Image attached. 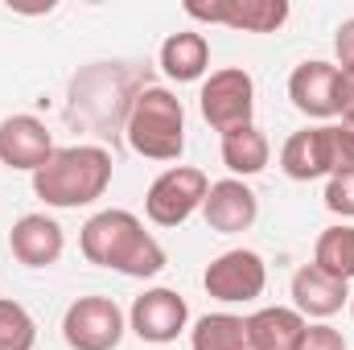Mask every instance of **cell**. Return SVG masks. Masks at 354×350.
<instances>
[{"instance_id":"18","label":"cell","mask_w":354,"mask_h":350,"mask_svg":"<svg viewBox=\"0 0 354 350\" xmlns=\"http://www.w3.org/2000/svg\"><path fill=\"white\" fill-rule=\"evenodd\" d=\"M268 161H272V145H268V136L256 128V124L235 128V132L223 136V165L231 169V177L243 181V177L264 174Z\"/></svg>"},{"instance_id":"15","label":"cell","mask_w":354,"mask_h":350,"mask_svg":"<svg viewBox=\"0 0 354 350\" xmlns=\"http://www.w3.org/2000/svg\"><path fill=\"white\" fill-rule=\"evenodd\" d=\"M8 248L25 268H50L62 260L66 235H62L58 219H50V214H21L8 231Z\"/></svg>"},{"instance_id":"14","label":"cell","mask_w":354,"mask_h":350,"mask_svg":"<svg viewBox=\"0 0 354 350\" xmlns=\"http://www.w3.org/2000/svg\"><path fill=\"white\" fill-rule=\"evenodd\" d=\"M342 305H351V284L322 272L317 264H305L292 272V309L309 322H326L334 313H342Z\"/></svg>"},{"instance_id":"4","label":"cell","mask_w":354,"mask_h":350,"mask_svg":"<svg viewBox=\"0 0 354 350\" xmlns=\"http://www.w3.org/2000/svg\"><path fill=\"white\" fill-rule=\"evenodd\" d=\"M280 169L292 181H317L354 169V132L346 124H317L301 128L280 149Z\"/></svg>"},{"instance_id":"10","label":"cell","mask_w":354,"mask_h":350,"mask_svg":"<svg viewBox=\"0 0 354 350\" xmlns=\"http://www.w3.org/2000/svg\"><path fill=\"white\" fill-rule=\"evenodd\" d=\"M288 0H185V17L243 33H276L288 21Z\"/></svg>"},{"instance_id":"24","label":"cell","mask_w":354,"mask_h":350,"mask_svg":"<svg viewBox=\"0 0 354 350\" xmlns=\"http://www.w3.org/2000/svg\"><path fill=\"white\" fill-rule=\"evenodd\" d=\"M334 54H338V71H354V17H346L334 33Z\"/></svg>"},{"instance_id":"25","label":"cell","mask_w":354,"mask_h":350,"mask_svg":"<svg viewBox=\"0 0 354 350\" xmlns=\"http://www.w3.org/2000/svg\"><path fill=\"white\" fill-rule=\"evenodd\" d=\"M338 116L354 124V71H338Z\"/></svg>"},{"instance_id":"26","label":"cell","mask_w":354,"mask_h":350,"mask_svg":"<svg viewBox=\"0 0 354 350\" xmlns=\"http://www.w3.org/2000/svg\"><path fill=\"white\" fill-rule=\"evenodd\" d=\"M351 313H354V293H351Z\"/></svg>"},{"instance_id":"20","label":"cell","mask_w":354,"mask_h":350,"mask_svg":"<svg viewBox=\"0 0 354 350\" xmlns=\"http://www.w3.org/2000/svg\"><path fill=\"white\" fill-rule=\"evenodd\" d=\"M313 264L338 280H354V223H334L317 235L313 243Z\"/></svg>"},{"instance_id":"21","label":"cell","mask_w":354,"mask_h":350,"mask_svg":"<svg viewBox=\"0 0 354 350\" xmlns=\"http://www.w3.org/2000/svg\"><path fill=\"white\" fill-rule=\"evenodd\" d=\"M37 347V322L33 313L12 301V297H0V350H33Z\"/></svg>"},{"instance_id":"11","label":"cell","mask_w":354,"mask_h":350,"mask_svg":"<svg viewBox=\"0 0 354 350\" xmlns=\"http://www.w3.org/2000/svg\"><path fill=\"white\" fill-rule=\"evenodd\" d=\"M50 157H54V136H50L46 120H37L29 111L0 120V165L4 169L37 174Z\"/></svg>"},{"instance_id":"8","label":"cell","mask_w":354,"mask_h":350,"mask_svg":"<svg viewBox=\"0 0 354 350\" xmlns=\"http://www.w3.org/2000/svg\"><path fill=\"white\" fill-rule=\"evenodd\" d=\"M264 284H268V264L252 248H231V252L214 256L202 272V288L223 305H248V301L264 297Z\"/></svg>"},{"instance_id":"3","label":"cell","mask_w":354,"mask_h":350,"mask_svg":"<svg viewBox=\"0 0 354 350\" xmlns=\"http://www.w3.org/2000/svg\"><path fill=\"white\" fill-rule=\"evenodd\" d=\"M124 136L132 153L149 161H177L185 153V107L169 87H145L124 111Z\"/></svg>"},{"instance_id":"23","label":"cell","mask_w":354,"mask_h":350,"mask_svg":"<svg viewBox=\"0 0 354 350\" xmlns=\"http://www.w3.org/2000/svg\"><path fill=\"white\" fill-rule=\"evenodd\" d=\"M297 350H346V338H342V330H334L330 322H305Z\"/></svg>"},{"instance_id":"12","label":"cell","mask_w":354,"mask_h":350,"mask_svg":"<svg viewBox=\"0 0 354 350\" xmlns=\"http://www.w3.org/2000/svg\"><path fill=\"white\" fill-rule=\"evenodd\" d=\"M202 219L210 231L218 235H239L248 231L256 219H260V198L248 181L239 177H223V181H210V194L202 202Z\"/></svg>"},{"instance_id":"5","label":"cell","mask_w":354,"mask_h":350,"mask_svg":"<svg viewBox=\"0 0 354 350\" xmlns=\"http://www.w3.org/2000/svg\"><path fill=\"white\" fill-rule=\"evenodd\" d=\"M198 107H202V120L214 128V132H235V128H248L256 124V83L243 66H223V71H210V79L202 83L198 95Z\"/></svg>"},{"instance_id":"1","label":"cell","mask_w":354,"mask_h":350,"mask_svg":"<svg viewBox=\"0 0 354 350\" xmlns=\"http://www.w3.org/2000/svg\"><path fill=\"white\" fill-rule=\"evenodd\" d=\"M79 248L91 264L111 268L132 280H153L165 268V248L132 210H99L83 223Z\"/></svg>"},{"instance_id":"17","label":"cell","mask_w":354,"mask_h":350,"mask_svg":"<svg viewBox=\"0 0 354 350\" xmlns=\"http://www.w3.org/2000/svg\"><path fill=\"white\" fill-rule=\"evenodd\" d=\"M301 330H305V317L292 305H264L248 317L252 350H297Z\"/></svg>"},{"instance_id":"22","label":"cell","mask_w":354,"mask_h":350,"mask_svg":"<svg viewBox=\"0 0 354 350\" xmlns=\"http://www.w3.org/2000/svg\"><path fill=\"white\" fill-rule=\"evenodd\" d=\"M326 210L338 214V219H354V169L346 174H334L326 177Z\"/></svg>"},{"instance_id":"6","label":"cell","mask_w":354,"mask_h":350,"mask_svg":"<svg viewBox=\"0 0 354 350\" xmlns=\"http://www.w3.org/2000/svg\"><path fill=\"white\" fill-rule=\"evenodd\" d=\"M210 194V177L198 165H169L145 194V214L153 227H181L189 223Z\"/></svg>"},{"instance_id":"13","label":"cell","mask_w":354,"mask_h":350,"mask_svg":"<svg viewBox=\"0 0 354 350\" xmlns=\"http://www.w3.org/2000/svg\"><path fill=\"white\" fill-rule=\"evenodd\" d=\"M288 99L309 120H334L338 116V66L326 58L301 62L288 75Z\"/></svg>"},{"instance_id":"19","label":"cell","mask_w":354,"mask_h":350,"mask_svg":"<svg viewBox=\"0 0 354 350\" xmlns=\"http://www.w3.org/2000/svg\"><path fill=\"white\" fill-rule=\"evenodd\" d=\"M189 350H252L248 317L239 313H206L189 330Z\"/></svg>"},{"instance_id":"27","label":"cell","mask_w":354,"mask_h":350,"mask_svg":"<svg viewBox=\"0 0 354 350\" xmlns=\"http://www.w3.org/2000/svg\"><path fill=\"white\" fill-rule=\"evenodd\" d=\"M346 128H351V132H354V124H346Z\"/></svg>"},{"instance_id":"7","label":"cell","mask_w":354,"mask_h":350,"mask_svg":"<svg viewBox=\"0 0 354 350\" xmlns=\"http://www.w3.org/2000/svg\"><path fill=\"white\" fill-rule=\"evenodd\" d=\"M124 330L128 317L111 297H79L62 313V338L71 350H115Z\"/></svg>"},{"instance_id":"2","label":"cell","mask_w":354,"mask_h":350,"mask_svg":"<svg viewBox=\"0 0 354 350\" xmlns=\"http://www.w3.org/2000/svg\"><path fill=\"white\" fill-rule=\"evenodd\" d=\"M115 161L103 145H71L54 149V157L33 174V194L54 210H79L107 194Z\"/></svg>"},{"instance_id":"16","label":"cell","mask_w":354,"mask_h":350,"mask_svg":"<svg viewBox=\"0 0 354 350\" xmlns=\"http://www.w3.org/2000/svg\"><path fill=\"white\" fill-rule=\"evenodd\" d=\"M161 71L174 83H198L210 71V42L198 29H177L161 42Z\"/></svg>"},{"instance_id":"9","label":"cell","mask_w":354,"mask_h":350,"mask_svg":"<svg viewBox=\"0 0 354 350\" xmlns=\"http://www.w3.org/2000/svg\"><path fill=\"white\" fill-rule=\"evenodd\" d=\"M185 326H189V305L177 288H145L128 309V330L153 347L177 342V334H185Z\"/></svg>"}]
</instances>
